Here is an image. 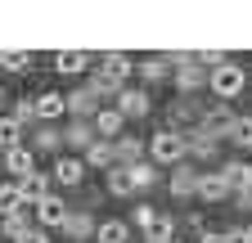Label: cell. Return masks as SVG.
<instances>
[{
    "label": "cell",
    "instance_id": "1",
    "mask_svg": "<svg viewBox=\"0 0 252 243\" xmlns=\"http://www.w3.org/2000/svg\"><path fill=\"white\" fill-rule=\"evenodd\" d=\"M243 86H248V72L239 68V63H216V68H207V90L220 99V104H230L234 95H243Z\"/></svg>",
    "mask_w": 252,
    "mask_h": 243
},
{
    "label": "cell",
    "instance_id": "2",
    "mask_svg": "<svg viewBox=\"0 0 252 243\" xmlns=\"http://www.w3.org/2000/svg\"><path fill=\"white\" fill-rule=\"evenodd\" d=\"M149 158L162 162V167H176V162L189 158V144H185V135H180L176 126H162V131L149 140Z\"/></svg>",
    "mask_w": 252,
    "mask_h": 243
},
{
    "label": "cell",
    "instance_id": "3",
    "mask_svg": "<svg viewBox=\"0 0 252 243\" xmlns=\"http://www.w3.org/2000/svg\"><path fill=\"white\" fill-rule=\"evenodd\" d=\"M176 90H180V95H194V90H203L207 86V68L203 63H194V54H189L185 59V63H176Z\"/></svg>",
    "mask_w": 252,
    "mask_h": 243
},
{
    "label": "cell",
    "instance_id": "4",
    "mask_svg": "<svg viewBox=\"0 0 252 243\" xmlns=\"http://www.w3.org/2000/svg\"><path fill=\"white\" fill-rule=\"evenodd\" d=\"M198 126H203V131H212L216 140H225V135H230V126H234V113H230L225 104H216V108H203Z\"/></svg>",
    "mask_w": 252,
    "mask_h": 243
},
{
    "label": "cell",
    "instance_id": "5",
    "mask_svg": "<svg viewBox=\"0 0 252 243\" xmlns=\"http://www.w3.org/2000/svg\"><path fill=\"white\" fill-rule=\"evenodd\" d=\"M122 122H126V117H122L117 108H104V104H99V108H94V117H90V126H94V135H99V140H117V135H122Z\"/></svg>",
    "mask_w": 252,
    "mask_h": 243
},
{
    "label": "cell",
    "instance_id": "6",
    "mask_svg": "<svg viewBox=\"0 0 252 243\" xmlns=\"http://www.w3.org/2000/svg\"><path fill=\"white\" fill-rule=\"evenodd\" d=\"M32 216H36L41 225H63V216H68V207H63V198L45 194V198H36V203H32Z\"/></svg>",
    "mask_w": 252,
    "mask_h": 243
},
{
    "label": "cell",
    "instance_id": "7",
    "mask_svg": "<svg viewBox=\"0 0 252 243\" xmlns=\"http://www.w3.org/2000/svg\"><path fill=\"white\" fill-rule=\"evenodd\" d=\"M14 185H18V194H23V203H36V198H45V194H50V176H41L36 167H32L27 176H18V180H14Z\"/></svg>",
    "mask_w": 252,
    "mask_h": 243
},
{
    "label": "cell",
    "instance_id": "8",
    "mask_svg": "<svg viewBox=\"0 0 252 243\" xmlns=\"http://www.w3.org/2000/svg\"><path fill=\"white\" fill-rule=\"evenodd\" d=\"M90 68V54L86 50H59L54 54V72H63V77H81Z\"/></svg>",
    "mask_w": 252,
    "mask_h": 243
},
{
    "label": "cell",
    "instance_id": "9",
    "mask_svg": "<svg viewBox=\"0 0 252 243\" xmlns=\"http://www.w3.org/2000/svg\"><path fill=\"white\" fill-rule=\"evenodd\" d=\"M113 99H117V113H122V117H144V113H149V95H144V90H126V86H122Z\"/></svg>",
    "mask_w": 252,
    "mask_h": 243
},
{
    "label": "cell",
    "instance_id": "10",
    "mask_svg": "<svg viewBox=\"0 0 252 243\" xmlns=\"http://www.w3.org/2000/svg\"><path fill=\"white\" fill-rule=\"evenodd\" d=\"M94 225H99V221H94L90 212H68L59 230H63V234H68V239L77 243V239H90V234H94Z\"/></svg>",
    "mask_w": 252,
    "mask_h": 243
},
{
    "label": "cell",
    "instance_id": "11",
    "mask_svg": "<svg viewBox=\"0 0 252 243\" xmlns=\"http://www.w3.org/2000/svg\"><path fill=\"white\" fill-rule=\"evenodd\" d=\"M32 167H36V158H32V149H27V144H9V149H5V171H9L14 180L27 176Z\"/></svg>",
    "mask_w": 252,
    "mask_h": 243
},
{
    "label": "cell",
    "instance_id": "12",
    "mask_svg": "<svg viewBox=\"0 0 252 243\" xmlns=\"http://www.w3.org/2000/svg\"><path fill=\"white\" fill-rule=\"evenodd\" d=\"M99 72H108L113 81H126V77L135 72V59H131V54H122V50H113V54L99 59Z\"/></svg>",
    "mask_w": 252,
    "mask_h": 243
},
{
    "label": "cell",
    "instance_id": "13",
    "mask_svg": "<svg viewBox=\"0 0 252 243\" xmlns=\"http://www.w3.org/2000/svg\"><path fill=\"white\" fill-rule=\"evenodd\" d=\"M140 153H144V144H140V140H131V135H117V140H113V162H117V167L140 162Z\"/></svg>",
    "mask_w": 252,
    "mask_h": 243
},
{
    "label": "cell",
    "instance_id": "14",
    "mask_svg": "<svg viewBox=\"0 0 252 243\" xmlns=\"http://www.w3.org/2000/svg\"><path fill=\"white\" fill-rule=\"evenodd\" d=\"M198 117H203V108H198L194 95H180V99L171 104V122H176V126H194Z\"/></svg>",
    "mask_w": 252,
    "mask_h": 243
},
{
    "label": "cell",
    "instance_id": "15",
    "mask_svg": "<svg viewBox=\"0 0 252 243\" xmlns=\"http://www.w3.org/2000/svg\"><path fill=\"white\" fill-rule=\"evenodd\" d=\"M185 144H189V153H194V158H212L216 149H220V140L212 131H203V126H194V135H185Z\"/></svg>",
    "mask_w": 252,
    "mask_h": 243
},
{
    "label": "cell",
    "instance_id": "16",
    "mask_svg": "<svg viewBox=\"0 0 252 243\" xmlns=\"http://www.w3.org/2000/svg\"><path fill=\"white\" fill-rule=\"evenodd\" d=\"M220 180H225V185H230V194H234V189L252 185V167H248L243 158H234V162H225V167H220Z\"/></svg>",
    "mask_w": 252,
    "mask_h": 243
},
{
    "label": "cell",
    "instance_id": "17",
    "mask_svg": "<svg viewBox=\"0 0 252 243\" xmlns=\"http://www.w3.org/2000/svg\"><path fill=\"white\" fill-rule=\"evenodd\" d=\"M63 104H68V113H72V117H94V108H99V99H94L86 86H81V90H72V95H63Z\"/></svg>",
    "mask_w": 252,
    "mask_h": 243
},
{
    "label": "cell",
    "instance_id": "18",
    "mask_svg": "<svg viewBox=\"0 0 252 243\" xmlns=\"http://www.w3.org/2000/svg\"><path fill=\"white\" fill-rule=\"evenodd\" d=\"M32 221H36V216H32V203H23L18 212H9V216L0 221V230H5V239H18L23 230H32Z\"/></svg>",
    "mask_w": 252,
    "mask_h": 243
},
{
    "label": "cell",
    "instance_id": "19",
    "mask_svg": "<svg viewBox=\"0 0 252 243\" xmlns=\"http://www.w3.org/2000/svg\"><path fill=\"white\" fill-rule=\"evenodd\" d=\"M81 176H86V167H81L77 158H59L50 180H63V189H72V185H81Z\"/></svg>",
    "mask_w": 252,
    "mask_h": 243
},
{
    "label": "cell",
    "instance_id": "20",
    "mask_svg": "<svg viewBox=\"0 0 252 243\" xmlns=\"http://www.w3.org/2000/svg\"><path fill=\"white\" fill-rule=\"evenodd\" d=\"M144 239H149V243H171V239H176L171 216H158V212H153V216H149V225H144Z\"/></svg>",
    "mask_w": 252,
    "mask_h": 243
},
{
    "label": "cell",
    "instance_id": "21",
    "mask_svg": "<svg viewBox=\"0 0 252 243\" xmlns=\"http://www.w3.org/2000/svg\"><path fill=\"white\" fill-rule=\"evenodd\" d=\"M94 239L99 243H131V225L126 221H99L94 225Z\"/></svg>",
    "mask_w": 252,
    "mask_h": 243
},
{
    "label": "cell",
    "instance_id": "22",
    "mask_svg": "<svg viewBox=\"0 0 252 243\" xmlns=\"http://www.w3.org/2000/svg\"><path fill=\"white\" fill-rule=\"evenodd\" d=\"M194 194L207 198V203H220V198L230 194V185H225V180H220V171H216V176H198V189H194Z\"/></svg>",
    "mask_w": 252,
    "mask_h": 243
},
{
    "label": "cell",
    "instance_id": "23",
    "mask_svg": "<svg viewBox=\"0 0 252 243\" xmlns=\"http://www.w3.org/2000/svg\"><path fill=\"white\" fill-rule=\"evenodd\" d=\"M99 135H94V126H90V117H77L68 131H63V144H94Z\"/></svg>",
    "mask_w": 252,
    "mask_h": 243
},
{
    "label": "cell",
    "instance_id": "24",
    "mask_svg": "<svg viewBox=\"0 0 252 243\" xmlns=\"http://www.w3.org/2000/svg\"><path fill=\"white\" fill-rule=\"evenodd\" d=\"M63 113H68V104H63L59 90H50V95H41V99H36V117L54 122V117H63Z\"/></svg>",
    "mask_w": 252,
    "mask_h": 243
},
{
    "label": "cell",
    "instance_id": "25",
    "mask_svg": "<svg viewBox=\"0 0 252 243\" xmlns=\"http://www.w3.org/2000/svg\"><path fill=\"white\" fill-rule=\"evenodd\" d=\"M135 72H140L144 81H162V77L171 72V59H167V54H158V59H144V63H135Z\"/></svg>",
    "mask_w": 252,
    "mask_h": 243
},
{
    "label": "cell",
    "instance_id": "26",
    "mask_svg": "<svg viewBox=\"0 0 252 243\" xmlns=\"http://www.w3.org/2000/svg\"><path fill=\"white\" fill-rule=\"evenodd\" d=\"M32 63H36V54H23V50H0V68H9V72H27Z\"/></svg>",
    "mask_w": 252,
    "mask_h": 243
},
{
    "label": "cell",
    "instance_id": "27",
    "mask_svg": "<svg viewBox=\"0 0 252 243\" xmlns=\"http://www.w3.org/2000/svg\"><path fill=\"white\" fill-rule=\"evenodd\" d=\"M86 162H90V167H113V140L86 144Z\"/></svg>",
    "mask_w": 252,
    "mask_h": 243
},
{
    "label": "cell",
    "instance_id": "28",
    "mask_svg": "<svg viewBox=\"0 0 252 243\" xmlns=\"http://www.w3.org/2000/svg\"><path fill=\"white\" fill-rule=\"evenodd\" d=\"M194 189H198V176L189 171V167H180V171L171 176V194H176V198H194Z\"/></svg>",
    "mask_w": 252,
    "mask_h": 243
},
{
    "label": "cell",
    "instance_id": "29",
    "mask_svg": "<svg viewBox=\"0 0 252 243\" xmlns=\"http://www.w3.org/2000/svg\"><path fill=\"white\" fill-rule=\"evenodd\" d=\"M108 194H117V198H126V194H135V185H131V176H126V167H108Z\"/></svg>",
    "mask_w": 252,
    "mask_h": 243
},
{
    "label": "cell",
    "instance_id": "30",
    "mask_svg": "<svg viewBox=\"0 0 252 243\" xmlns=\"http://www.w3.org/2000/svg\"><path fill=\"white\" fill-rule=\"evenodd\" d=\"M9 144H23V122L0 117V149H9Z\"/></svg>",
    "mask_w": 252,
    "mask_h": 243
},
{
    "label": "cell",
    "instance_id": "31",
    "mask_svg": "<svg viewBox=\"0 0 252 243\" xmlns=\"http://www.w3.org/2000/svg\"><path fill=\"white\" fill-rule=\"evenodd\" d=\"M225 140H234V144L252 149V117H234V126H230V135H225Z\"/></svg>",
    "mask_w": 252,
    "mask_h": 243
},
{
    "label": "cell",
    "instance_id": "32",
    "mask_svg": "<svg viewBox=\"0 0 252 243\" xmlns=\"http://www.w3.org/2000/svg\"><path fill=\"white\" fill-rule=\"evenodd\" d=\"M18 207H23L18 185H0V216H9V212H18Z\"/></svg>",
    "mask_w": 252,
    "mask_h": 243
},
{
    "label": "cell",
    "instance_id": "33",
    "mask_svg": "<svg viewBox=\"0 0 252 243\" xmlns=\"http://www.w3.org/2000/svg\"><path fill=\"white\" fill-rule=\"evenodd\" d=\"M126 176H131L135 189H149V185H153V167H144V162H131V167H126Z\"/></svg>",
    "mask_w": 252,
    "mask_h": 243
},
{
    "label": "cell",
    "instance_id": "34",
    "mask_svg": "<svg viewBox=\"0 0 252 243\" xmlns=\"http://www.w3.org/2000/svg\"><path fill=\"white\" fill-rule=\"evenodd\" d=\"M59 144H63V135L45 126V131H36V144H32V149H41V153H50V149H59Z\"/></svg>",
    "mask_w": 252,
    "mask_h": 243
},
{
    "label": "cell",
    "instance_id": "35",
    "mask_svg": "<svg viewBox=\"0 0 252 243\" xmlns=\"http://www.w3.org/2000/svg\"><path fill=\"white\" fill-rule=\"evenodd\" d=\"M9 117H14V122H32V117H36V99H18Z\"/></svg>",
    "mask_w": 252,
    "mask_h": 243
},
{
    "label": "cell",
    "instance_id": "36",
    "mask_svg": "<svg viewBox=\"0 0 252 243\" xmlns=\"http://www.w3.org/2000/svg\"><path fill=\"white\" fill-rule=\"evenodd\" d=\"M194 63H203V68H216V63H225V54H220V50H203V54H194Z\"/></svg>",
    "mask_w": 252,
    "mask_h": 243
},
{
    "label": "cell",
    "instance_id": "37",
    "mask_svg": "<svg viewBox=\"0 0 252 243\" xmlns=\"http://www.w3.org/2000/svg\"><path fill=\"white\" fill-rule=\"evenodd\" d=\"M14 243H50V234H45V230H36V225H32V230H23V234H18Z\"/></svg>",
    "mask_w": 252,
    "mask_h": 243
},
{
    "label": "cell",
    "instance_id": "38",
    "mask_svg": "<svg viewBox=\"0 0 252 243\" xmlns=\"http://www.w3.org/2000/svg\"><path fill=\"white\" fill-rule=\"evenodd\" d=\"M234 203H239V212H252V185L234 189Z\"/></svg>",
    "mask_w": 252,
    "mask_h": 243
},
{
    "label": "cell",
    "instance_id": "39",
    "mask_svg": "<svg viewBox=\"0 0 252 243\" xmlns=\"http://www.w3.org/2000/svg\"><path fill=\"white\" fill-rule=\"evenodd\" d=\"M149 216H153V207H149V203H140V207H135V225L144 230V225H149Z\"/></svg>",
    "mask_w": 252,
    "mask_h": 243
},
{
    "label": "cell",
    "instance_id": "40",
    "mask_svg": "<svg viewBox=\"0 0 252 243\" xmlns=\"http://www.w3.org/2000/svg\"><path fill=\"white\" fill-rule=\"evenodd\" d=\"M198 243H234V239H230V234H216V230H203Z\"/></svg>",
    "mask_w": 252,
    "mask_h": 243
},
{
    "label": "cell",
    "instance_id": "41",
    "mask_svg": "<svg viewBox=\"0 0 252 243\" xmlns=\"http://www.w3.org/2000/svg\"><path fill=\"white\" fill-rule=\"evenodd\" d=\"M0 108H5V90H0Z\"/></svg>",
    "mask_w": 252,
    "mask_h": 243
},
{
    "label": "cell",
    "instance_id": "42",
    "mask_svg": "<svg viewBox=\"0 0 252 243\" xmlns=\"http://www.w3.org/2000/svg\"><path fill=\"white\" fill-rule=\"evenodd\" d=\"M243 234H248V243H252V230H243Z\"/></svg>",
    "mask_w": 252,
    "mask_h": 243
},
{
    "label": "cell",
    "instance_id": "43",
    "mask_svg": "<svg viewBox=\"0 0 252 243\" xmlns=\"http://www.w3.org/2000/svg\"><path fill=\"white\" fill-rule=\"evenodd\" d=\"M77 243H86V239H77Z\"/></svg>",
    "mask_w": 252,
    "mask_h": 243
},
{
    "label": "cell",
    "instance_id": "44",
    "mask_svg": "<svg viewBox=\"0 0 252 243\" xmlns=\"http://www.w3.org/2000/svg\"><path fill=\"white\" fill-rule=\"evenodd\" d=\"M171 243H176V239H171Z\"/></svg>",
    "mask_w": 252,
    "mask_h": 243
}]
</instances>
